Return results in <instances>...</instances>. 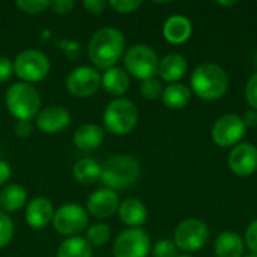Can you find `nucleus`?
Segmentation results:
<instances>
[{"label":"nucleus","mask_w":257,"mask_h":257,"mask_svg":"<svg viewBox=\"0 0 257 257\" xmlns=\"http://www.w3.org/2000/svg\"><path fill=\"white\" fill-rule=\"evenodd\" d=\"M101 84L104 90L113 96H120L130 89V75L125 69L113 66L104 72L101 77Z\"/></svg>","instance_id":"20"},{"label":"nucleus","mask_w":257,"mask_h":257,"mask_svg":"<svg viewBox=\"0 0 257 257\" xmlns=\"http://www.w3.org/2000/svg\"><path fill=\"white\" fill-rule=\"evenodd\" d=\"M102 120L108 133L114 136H125L136 128L139 120V111L133 101L119 98L107 105Z\"/></svg>","instance_id":"5"},{"label":"nucleus","mask_w":257,"mask_h":257,"mask_svg":"<svg viewBox=\"0 0 257 257\" xmlns=\"http://www.w3.org/2000/svg\"><path fill=\"white\" fill-rule=\"evenodd\" d=\"M71 116L65 107L50 105L38 113L36 123L38 128L45 134H57L69 125Z\"/></svg>","instance_id":"15"},{"label":"nucleus","mask_w":257,"mask_h":257,"mask_svg":"<svg viewBox=\"0 0 257 257\" xmlns=\"http://www.w3.org/2000/svg\"><path fill=\"white\" fill-rule=\"evenodd\" d=\"M14 72L24 83H36L48 75L50 60L39 50H24L15 57Z\"/></svg>","instance_id":"7"},{"label":"nucleus","mask_w":257,"mask_h":257,"mask_svg":"<svg viewBox=\"0 0 257 257\" xmlns=\"http://www.w3.org/2000/svg\"><path fill=\"white\" fill-rule=\"evenodd\" d=\"M101 86V75L92 66H78L66 78V87L77 98L93 95Z\"/></svg>","instance_id":"12"},{"label":"nucleus","mask_w":257,"mask_h":257,"mask_svg":"<svg viewBox=\"0 0 257 257\" xmlns=\"http://www.w3.org/2000/svg\"><path fill=\"white\" fill-rule=\"evenodd\" d=\"M74 178L84 185H92L101 179V164L92 158H81L72 169Z\"/></svg>","instance_id":"25"},{"label":"nucleus","mask_w":257,"mask_h":257,"mask_svg":"<svg viewBox=\"0 0 257 257\" xmlns=\"http://www.w3.org/2000/svg\"><path fill=\"white\" fill-rule=\"evenodd\" d=\"M14 130L18 137H29L32 133V123L30 120H17Z\"/></svg>","instance_id":"38"},{"label":"nucleus","mask_w":257,"mask_h":257,"mask_svg":"<svg viewBox=\"0 0 257 257\" xmlns=\"http://www.w3.org/2000/svg\"><path fill=\"white\" fill-rule=\"evenodd\" d=\"M125 50L123 33L113 27L99 29L89 42L87 51L92 63L99 69L113 68L122 57Z\"/></svg>","instance_id":"1"},{"label":"nucleus","mask_w":257,"mask_h":257,"mask_svg":"<svg viewBox=\"0 0 257 257\" xmlns=\"http://www.w3.org/2000/svg\"><path fill=\"white\" fill-rule=\"evenodd\" d=\"M242 257H257V254H254V253H247V254H244Z\"/></svg>","instance_id":"42"},{"label":"nucleus","mask_w":257,"mask_h":257,"mask_svg":"<svg viewBox=\"0 0 257 257\" xmlns=\"http://www.w3.org/2000/svg\"><path fill=\"white\" fill-rule=\"evenodd\" d=\"M218 5L220 6H233V5H236V2H218Z\"/></svg>","instance_id":"41"},{"label":"nucleus","mask_w":257,"mask_h":257,"mask_svg":"<svg viewBox=\"0 0 257 257\" xmlns=\"http://www.w3.org/2000/svg\"><path fill=\"white\" fill-rule=\"evenodd\" d=\"M208 239H209L208 226L202 220L188 218L176 227L173 242L182 251H196L205 247Z\"/></svg>","instance_id":"8"},{"label":"nucleus","mask_w":257,"mask_h":257,"mask_svg":"<svg viewBox=\"0 0 257 257\" xmlns=\"http://www.w3.org/2000/svg\"><path fill=\"white\" fill-rule=\"evenodd\" d=\"M178 247L175 245V242L172 239H160L152 250V256L154 257H176L178 256Z\"/></svg>","instance_id":"30"},{"label":"nucleus","mask_w":257,"mask_h":257,"mask_svg":"<svg viewBox=\"0 0 257 257\" xmlns=\"http://www.w3.org/2000/svg\"><path fill=\"white\" fill-rule=\"evenodd\" d=\"M229 167L238 176H250L257 170V148L251 143H239L229 154Z\"/></svg>","instance_id":"13"},{"label":"nucleus","mask_w":257,"mask_h":257,"mask_svg":"<svg viewBox=\"0 0 257 257\" xmlns=\"http://www.w3.org/2000/svg\"><path fill=\"white\" fill-rule=\"evenodd\" d=\"M140 164L131 155H114L101 166V182L108 190H123L137 182Z\"/></svg>","instance_id":"3"},{"label":"nucleus","mask_w":257,"mask_h":257,"mask_svg":"<svg viewBox=\"0 0 257 257\" xmlns=\"http://www.w3.org/2000/svg\"><path fill=\"white\" fill-rule=\"evenodd\" d=\"M190 81L193 92L205 101L220 99L229 87V77L226 71L211 62L199 65L193 71Z\"/></svg>","instance_id":"2"},{"label":"nucleus","mask_w":257,"mask_h":257,"mask_svg":"<svg viewBox=\"0 0 257 257\" xmlns=\"http://www.w3.org/2000/svg\"><path fill=\"white\" fill-rule=\"evenodd\" d=\"M74 5L75 3L71 2V0H54V2H50V8L53 9V12L62 14V15L71 12V9L74 8Z\"/></svg>","instance_id":"36"},{"label":"nucleus","mask_w":257,"mask_h":257,"mask_svg":"<svg viewBox=\"0 0 257 257\" xmlns=\"http://www.w3.org/2000/svg\"><path fill=\"white\" fill-rule=\"evenodd\" d=\"M12 71H14L12 62L8 57L0 56V83L8 81L11 78V75H12Z\"/></svg>","instance_id":"35"},{"label":"nucleus","mask_w":257,"mask_h":257,"mask_svg":"<svg viewBox=\"0 0 257 257\" xmlns=\"http://www.w3.org/2000/svg\"><path fill=\"white\" fill-rule=\"evenodd\" d=\"M123 63L133 77L145 81L148 78H154L158 74L160 59L152 47L139 44L126 51Z\"/></svg>","instance_id":"6"},{"label":"nucleus","mask_w":257,"mask_h":257,"mask_svg":"<svg viewBox=\"0 0 257 257\" xmlns=\"http://www.w3.org/2000/svg\"><path fill=\"white\" fill-rule=\"evenodd\" d=\"M27 193L21 185L9 184L0 191V209L5 212H14L24 206Z\"/></svg>","instance_id":"24"},{"label":"nucleus","mask_w":257,"mask_h":257,"mask_svg":"<svg viewBox=\"0 0 257 257\" xmlns=\"http://www.w3.org/2000/svg\"><path fill=\"white\" fill-rule=\"evenodd\" d=\"M57 257H92V247L84 238L71 236L59 245Z\"/></svg>","instance_id":"26"},{"label":"nucleus","mask_w":257,"mask_h":257,"mask_svg":"<svg viewBox=\"0 0 257 257\" xmlns=\"http://www.w3.org/2000/svg\"><path fill=\"white\" fill-rule=\"evenodd\" d=\"M176 257H193V256H190V254H178Z\"/></svg>","instance_id":"43"},{"label":"nucleus","mask_w":257,"mask_h":257,"mask_svg":"<svg viewBox=\"0 0 257 257\" xmlns=\"http://www.w3.org/2000/svg\"><path fill=\"white\" fill-rule=\"evenodd\" d=\"M83 6L90 14H101L105 9L107 2H104V0H84Z\"/></svg>","instance_id":"37"},{"label":"nucleus","mask_w":257,"mask_h":257,"mask_svg":"<svg viewBox=\"0 0 257 257\" xmlns=\"http://www.w3.org/2000/svg\"><path fill=\"white\" fill-rule=\"evenodd\" d=\"M244 244H247V247L251 250V253L257 254V220L253 221L248 226V229L245 232V241H244Z\"/></svg>","instance_id":"34"},{"label":"nucleus","mask_w":257,"mask_h":257,"mask_svg":"<svg viewBox=\"0 0 257 257\" xmlns=\"http://www.w3.org/2000/svg\"><path fill=\"white\" fill-rule=\"evenodd\" d=\"M89 218L86 211L77 203H66L60 206L53 217V226L57 233L74 236L87 227Z\"/></svg>","instance_id":"9"},{"label":"nucleus","mask_w":257,"mask_h":257,"mask_svg":"<svg viewBox=\"0 0 257 257\" xmlns=\"http://www.w3.org/2000/svg\"><path fill=\"white\" fill-rule=\"evenodd\" d=\"M191 99V90L182 83H172L163 90V102L167 108H184Z\"/></svg>","instance_id":"23"},{"label":"nucleus","mask_w":257,"mask_h":257,"mask_svg":"<svg viewBox=\"0 0 257 257\" xmlns=\"http://www.w3.org/2000/svg\"><path fill=\"white\" fill-rule=\"evenodd\" d=\"M104 140V130L95 123L81 125L74 134V143L80 151H93L101 146Z\"/></svg>","instance_id":"21"},{"label":"nucleus","mask_w":257,"mask_h":257,"mask_svg":"<svg viewBox=\"0 0 257 257\" xmlns=\"http://www.w3.org/2000/svg\"><path fill=\"white\" fill-rule=\"evenodd\" d=\"M119 218L131 229L140 227L148 220V209L145 203L139 199L130 197L119 205Z\"/></svg>","instance_id":"18"},{"label":"nucleus","mask_w":257,"mask_h":257,"mask_svg":"<svg viewBox=\"0 0 257 257\" xmlns=\"http://www.w3.org/2000/svg\"><path fill=\"white\" fill-rule=\"evenodd\" d=\"M110 6L119 14H131L142 6L140 0H111Z\"/></svg>","instance_id":"32"},{"label":"nucleus","mask_w":257,"mask_h":257,"mask_svg":"<svg viewBox=\"0 0 257 257\" xmlns=\"http://www.w3.org/2000/svg\"><path fill=\"white\" fill-rule=\"evenodd\" d=\"M245 123L238 114H224L218 117L212 128V140L220 148H230L239 145L245 136Z\"/></svg>","instance_id":"11"},{"label":"nucleus","mask_w":257,"mask_h":257,"mask_svg":"<svg viewBox=\"0 0 257 257\" xmlns=\"http://www.w3.org/2000/svg\"><path fill=\"white\" fill-rule=\"evenodd\" d=\"M9 178H11V166L6 161L0 160V185L6 184Z\"/></svg>","instance_id":"39"},{"label":"nucleus","mask_w":257,"mask_h":257,"mask_svg":"<svg viewBox=\"0 0 257 257\" xmlns=\"http://www.w3.org/2000/svg\"><path fill=\"white\" fill-rule=\"evenodd\" d=\"M193 33L191 21L184 15H172L163 26V35L170 44H184Z\"/></svg>","instance_id":"17"},{"label":"nucleus","mask_w":257,"mask_h":257,"mask_svg":"<svg viewBox=\"0 0 257 257\" xmlns=\"http://www.w3.org/2000/svg\"><path fill=\"white\" fill-rule=\"evenodd\" d=\"M119 209V197L113 190L101 188L87 200V211L92 217L104 220L110 218Z\"/></svg>","instance_id":"14"},{"label":"nucleus","mask_w":257,"mask_h":257,"mask_svg":"<svg viewBox=\"0 0 257 257\" xmlns=\"http://www.w3.org/2000/svg\"><path fill=\"white\" fill-rule=\"evenodd\" d=\"M151 248L149 235L143 229H126L113 245L114 257H146Z\"/></svg>","instance_id":"10"},{"label":"nucleus","mask_w":257,"mask_h":257,"mask_svg":"<svg viewBox=\"0 0 257 257\" xmlns=\"http://www.w3.org/2000/svg\"><path fill=\"white\" fill-rule=\"evenodd\" d=\"M110 238V227L105 224H95L90 229H87L86 241L90 247H101L104 245Z\"/></svg>","instance_id":"27"},{"label":"nucleus","mask_w":257,"mask_h":257,"mask_svg":"<svg viewBox=\"0 0 257 257\" xmlns=\"http://www.w3.org/2000/svg\"><path fill=\"white\" fill-rule=\"evenodd\" d=\"M244 241L235 232H223L215 239V254L217 257H242L244 256Z\"/></svg>","instance_id":"22"},{"label":"nucleus","mask_w":257,"mask_h":257,"mask_svg":"<svg viewBox=\"0 0 257 257\" xmlns=\"http://www.w3.org/2000/svg\"><path fill=\"white\" fill-rule=\"evenodd\" d=\"M242 120H244V123H245V126H247V128H248V126H256L257 125L256 110H253V108L247 110V111L244 113V116H242Z\"/></svg>","instance_id":"40"},{"label":"nucleus","mask_w":257,"mask_h":257,"mask_svg":"<svg viewBox=\"0 0 257 257\" xmlns=\"http://www.w3.org/2000/svg\"><path fill=\"white\" fill-rule=\"evenodd\" d=\"M17 6L26 14H41L44 9L50 8L48 0H18Z\"/></svg>","instance_id":"31"},{"label":"nucleus","mask_w":257,"mask_h":257,"mask_svg":"<svg viewBox=\"0 0 257 257\" xmlns=\"http://www.w3.org/2000/svg\"><path fill=\"white\" fill-rule=\"evenodd\" d=\"M140 92L143 95V98L146 99H157L163 95V86L160 83V80H157L155 77L154 78H148L142 83L140 86Z\"/></svg>","instance_id":"28"},{"label":"nucleus","mask_w":257,"mask_h":257,"mask_svg":"<svg viewBox=\"0 0 257 257\" xmlns=\"http://www.w3.org/2000/svg\"><path fill=\"white\" fill-rule=\"evenodd\" d=\"M14 236V224L12 220L5 214L0 212V248L6 247Z\"/></svg>","instance_id":"29"},{"label":"nucleus","mask_w":257,"mask_h":257,"mask_svg":"<svg viewBox=\"0 0 257 257\" xmlns=\"http://www.w3.org/2000/svg\"><path fill=\"white\" fill-rule=\"evenodd\" d=\"M187 60L182 54L178 53H172L167 54L158 66V74L160 77L167 81V83H176L178 80H181L185 72H187Z\"/></svg>","instance_id":"19"},{"label":"nucleus","mask_w":257,"mask_h":257,"mask_svg":"<svg viewBox=\"0 0 257 257\" xmlns=\"http://www.w3.org/2000/svg\"><path fill=\"white\" fill-rule=\"evenodd\" d=\"M245 99L250 104V107L257 111V72L251 75L245 86Z\"/></svg>","instance_id":"33"},{"label":"nucleus","mask_w":257,"mask_h":257,"mask_svg":"<svg viewBox=\"0 0 257 257\" xmlns=\"http://www.w3.org/2000/svg\"><path fill=\"white\" fill-rule=\"evenodd\" d=\"M53 217H54L53 205L50 200L44 197L33 199L26 208L27 224L33 229H44L45 226H48L50 221H53Z\"/></svg>","instance_id":"16"},{"label":"nucleus","mask_w":257,"mask_h":257,"mask_svg":"<svg viewBox=\"0 0 257 257\" xmlns=\"http://www.w3.org/2000/svg\"><path fill=\"white\" fill-rule=\"evenodd\" d=\"M5 101L9 113L18 120H30L41 108L39 92L24 81L14 83L8 87Z\"/></svg>","instance_id":"4"}]
</instances>
